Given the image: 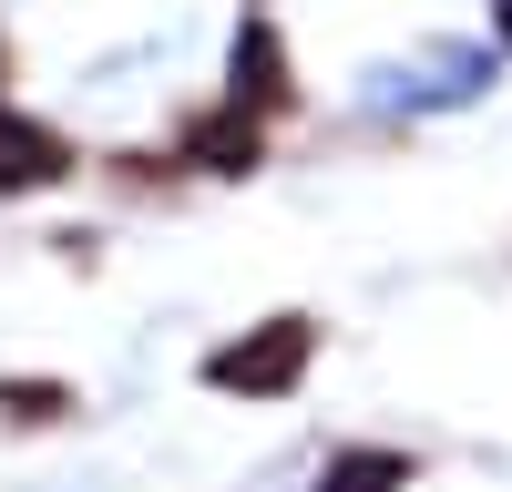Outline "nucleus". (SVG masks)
<instances>
[{"label": "nucleus", "instance_id": "1", "mask_svg": "<svg viewBox=\"0 0 512 492\" xmlns=\"http://www.w3.org/2000/svg\"><path fill=\"white\" fill-rule=\"evenodd\" d=\"M308 359H318V318H256L236 349H205V390H226V400H277L308 380Z\"/></svg>", "mask_w": 512, "mask_h": 492}, {"label": "nucleus", "instance_id": "2", "mask_svg": "<svg viewBox=\"0 0 512 492\" xmlns=\"http://www.w3.org/2000/svg\"><path fill=\"white\" fill-rule=\"evenodd\" d=\"M62 175H72V144L41 113L0 103V195H41V185H62Z\"/></svg>", "mask_w": 512, "mask_h": 492}, {"label": "nucleus", "instance_id": "3", "mask_svg": "<svg viewBox=\"0 0 512 492\" xmlns=\"http://www.w3.org/2000/svg\"><path fill=\"white\" fill-rule=\"evenodd\" d=\"M226 103H236V113H256V123L297 103L287 52H277V31H267V21H246V31H236V52H226Z\"/></svg>", "mask_w": 512, "mask_h": 492}, {"label": "nucleus", "instance_id": "4", "mask_svg": "<svg viewBox=\"0 0 512 492\" xmlns=\"http://www.w3.org/2000/svg\"><path fill=\"white\" fill-rule=\"evenodd\" d=\"M256 154H267V134H256V113H236V103L195 113V134H185V164H195V175H256Z\"/></svg>", "mask_w": 512, "mask_h": 492}, {"label": "nucleus", "instance_id": "5", "mask_svg": "<svg viewBox=\"0 0 512 492\" xmlns=\"http://www.w3.org/2000/svg\"><path fill=\"white\" fill-rule=\"evenodd\" d=\"M410 451H338V462L318 472V492H410Z\"/></svg>", "mask_w": 512, "mask_h": 492}, {"label": "nucleus", "instance_id": "6", "mask_svg": "<svg viewBox=\"0 0 512 492\" xmlns=\"http://www.w3.org/2000/svg\"><path fill=\"white\" fill-rule=\"evenodd\" d=\"M62 410H72V390H62V380H0V421L41 431V421H62Z\"/></svg>", "mask_w": 512, "mask_h": 492}, {"label": "nucleus", "instance_id": "7", "mask_svg": "<svg viewBox=\"0 0 512 492\" xmlns=\"http://www.w3.org/2000/svg\"><path fill=\"white\" fill-rule=\"evenodd\" d=\"M502 41H512V0H502Z\"/></svg>", "mask_w": 512, "mask_h": 492}]
</instances>
